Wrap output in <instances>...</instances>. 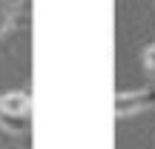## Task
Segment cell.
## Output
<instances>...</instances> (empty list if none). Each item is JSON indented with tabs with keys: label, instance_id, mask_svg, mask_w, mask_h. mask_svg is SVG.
Listing matches in <instances>:
<instances>
[{
	"label": "cell",
	"instance_id": "1",
	"mask_svg": "<svg viewBox=\"0 0 155 149\" xmlns=\"http://www.w3.org/2000/svg\"><path fill=\"white\" fill-rule=\"evenodd\" d=\"M0 126L6 132H29L32 126V92L29 89L0 95Z\"/></svg>",
	"mask_w": 155,
	"mask_h": 149
},
{
	"label": "cell",
	"instance_id": "2",
	"mask_svg": "<svg viewBox=\"0 0 155 149\" xmlns=\"http://www.w3.org/2000/svg\"><path fill=\"white\" fill-rule=\"evenodd\" d=\"M152 106H155V83H147V86H141V89L115 95V115L118 118L135 115V112L152 109Z\"/></svg>",
	"mask_w": 155,
	"mask_h": 149
},
{
	"label": "cell",
	"instance_id": "3",
	"mask_svg": "<svg viewBox=\"0 0 155 149\" xmlns=\"http://www.w3.org/2000/svg\"><path fill=\"white\" fill-rule=\"evenodd\" d=\"M141 66H144V72L150 75L152 83H155V43L144 46V52H141Z\"/></svg>",
	"mask_w": 155,
	"mask_h": 149
}]
</instances>
